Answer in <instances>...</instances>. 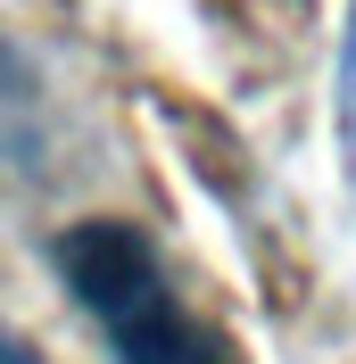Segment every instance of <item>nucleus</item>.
I'll return each mask as SVG.
<instances>
[{
    "label": "nucleus",
    "instance_id": "f257e3e1",
    "mask_svg": "<svg viewBox=\"0 0 356 364\" xmlns=\"http://www.w3.org/2000/svg\"><path fill=\"white\" fill-rule=\"evenodd\" d=\"M50 265L67 282V298L91 315V331L108 340L116 364H248L241 340L216 315L191 306L174 282L166 249L133 215H83L50 240Z\"/></svg>",
    "mask_w": 356,
    "mask_h": 364
},
{
    "label": "nucleus",
    "instance_id": "f03ea898",
    "mask_svg": "<svg viewBox=\"0 0 356 364\" xmlns=\"http://www.w3.org/2000/svg\"><path fill=\"white\" fill-rule=\"evenodd\" d=\"M332 141H340V174L356 191V0L340 25V58H332Z\"/></svg>",
    "mask_w": 356,
    "mask_h": 364
},
{
    "label": "nucleus",
    "instance_id": "7ed1b4c3",
    "mask_svg": "<svg viewBox=\"0 0 356 364\" xmlns=\"http://www.w3.org/2000/svg\"><path fill=\"white\" fill-rule=\"evenodd\" d=\"M0 364H42V348L25 340V331H9V323H0Z\"/></svg>",
    "mask_w": 356,
    "mask_h": 364
}]
</instances>
